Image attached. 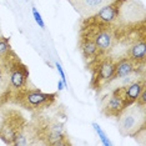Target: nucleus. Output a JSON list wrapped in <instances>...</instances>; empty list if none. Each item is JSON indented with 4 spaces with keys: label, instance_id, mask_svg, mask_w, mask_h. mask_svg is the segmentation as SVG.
<instances>
[{
    "label": "nucleus",
    "instance_id": "f03ea898",
    "mask_svg": "<svg viewBox=\"0 0 146 146\" xmlns=\"http://www.w3.org/2000/svg\"><path fill=\"white\" fill-rule=\"evenodd\" d=\"M58 98L59 92H44L34 86H28L11 91L9 101L31 114H42L55 105Z\"/></svg>",
    "mask_w": 146,
    "mask_h": 146
},
{
    "label": "nucleus",
    "instance_id": "423d86ee",
    "mask_svg": "<svg viewBox=\"0 0 146 146\" xmlns=\"http://www.w3.org/2000/svg\"><path fill=\"white\" fill-rule=\"evenodd\" d=\"M5 62L8 66L9 75V89L11 91L20 90L29 86V68L20 60L19 55L13 50L5 56Z\"/></svg>",
    "mask_w": 146,
    "mask_h": 146
},
{
    "label": "nucleus",
    "instance_id": "20e7f679",
    "mask_svg": "<svg viewBox=\"0 0 146 146\" xmlns=\"http://www.w3.org/2000/svg\"><path fill=\"white\" fill-rule=\"evenodd\" d=\"M117 129L122 137H132L140 129L146 127V108L134 102L117 116Z\"/></svg>",
    "mask_w": 146,
    "mask_h": 146
},
{
    "label": "nucleus",
    "instance_id": "aec40b11",
    "mask_svg": "<svg viewBox=\"0 0 146 146\" xmlns=\"http://www.w3.org/2000/svg\"><path fill=\"white\" fill-rule=\"evenodd\" d=\"M64 88H65L64 82H62V81L60 80V81H59V85H58V90H59V91H60V90H62V89H64Z\"/></svg>",
    "mask_w": 146,
    "mask_h": 146
},
{
    "label": "nucleus",
    "instance_id": "dca6fc26",
    "mask_svg": "<svg viewBox=\"0 0 146 146\" xmlns=\"http://www.w3.org/2000/svg\"><path fill=\"white\" fill-rule=\"evenodd\" d=\"M145 137H146V127L140 129V130H139L134 136H132V139H135V140L137 141L139 144H141V145H145L146 144Z\"/></svg>",
    "mask_w": 146,
    "mask_h": 146
},
{
    "label": "nucleus",
    "instance_id": "6ab92c4d",
    "mask_svg": "<svg viewBox=\"0 0 146 146\" xmlns=\"http://www.w3.org/2000/svg\"><path fill=\"white\" fill-rule=\"evenodd\" d=\"M56 66V69H58V72H59V75H60V79H61V81L64 82V85H65V88H68V80H66V76H65V72L64 70H62V68H61V65L59 64V62H56L55 64Z\"/></svg>",
    "mask_w": 146,
    "mask_h": 146
},
{
    "label": "nucleus",
    "instance_id": "2eb2a0df",
    "mask_svg": "<svg viewBox=\"0 0 146 146\" xmlns=\"http://www.w3.org/2000/svg\"><path fill=\"white\" fill-rule=\"evenodd\" d=\"M91 125H92V127H94V130L96 131V134H98V136L100 137V140H101L102 144L106 145V146H110V145H111V141L109 140L108 135H106V134H105V131L100 127V125L96 124V122H92Z\"/></svg>",
    "mask_w": 146,
    "mask_h": 146
},
{
    "label": "nucleus",
    "instance_id": "f8f14e48",
    "mask_svg": "<svg viewBox=\"0 0 146 146\" xmlns=\"http://www.w3.org/2000/svg\"><path fill=\"white\" fill-rule=\"evenodd\" d=\"M146 88V80L145 76H141V78L136 79L135 81L130 82V84L125 85V100L126 104L132 105L136 101V99L139 98L140 92Z\"/></svg>",
    "mask_w": 146,
    "mask_h": 146
},
{
    "label": "nucleus",
    "instance_id": "f3484780",
    "mask_svg": "<svg viewBox=\"0 0 146 146\" xmlns=\"http://www.w3.org/2000/svg\"><path fill=\"white\" fill-rule=\"evenodd\" d=\"M33 16H34V19H35L36 24L40 26L41 29H45V23H44V20H42V18H41L40 13L38 11V9H36V8H33Z\"/></svg>",
    "mask_w": 146,
    "mask_h": 146
},
{
    "label": "nucleus",
    "instance_id": "1a4fd4ad",
    "mask_svg": "<svg viewBox=\"0 0 146 146\" xmlns=\"http://www.w3.org/2000/svg\"><path fill=\"white\" fill-rule=\"evenodd\" d=\"M72 9L81 16V19L96 14L104 6L114 3L115 0H66Z\"/></svg>",
    "mask_w": 146,
    "mask_h": 146
},
{
    "label": "nucleus",
    "instance_id": "39448f33",
    "mask_svg": "<svg viewBox=\"0 0 146 146\" xmlns=\"http://www.w3.org/2000/svg\"><path fill=\"white\" fill-rule=\"evenodd\" d=\"M0 124V140L6 145L14 144L15 137L23 131L28 124V119L18 109H1Z\"/></svg>",
    "mask_w": 146,
    "mask_h": 146
},
{
    "label": "nucleus",
    "instance_id": "ddd939ff",
    "mask_svg": "<svg viewBox=\"0 0 146 146\" xmlns=\"http://www.w3.org/2000/svg\"><path fill=\"white\" fill-rule=\"evenodd\" d=\"M78 48H79V50H80L85 61H90L94 58H96L98 55L101 54V52L99 51L98 45L95 44V41L89 38H84V36H79Z\"/></svg>",
    "mask_w": 146,
    "mask_h": 146
},
{
    "label": "nucleus",
    "instance_id": "4468645a",
    "mask_svg": "<svg viewBox=\"0 0 146 146\" xmlns=\"http://www.w3.org/2000/svg\"><path fill=\"white\" fill-rule=\"evenodd\" d=\"M11 49L13 48L10 44V39L0 35V59H4L5 56L9 54V51H10Z\"/></svg>",
    "mask_w": 146,
    "mask_h": 146
},
{
    "label": "nucleus",
    "instance_id": "9d476101",
    "mask_svg": "<svg viewBox=\"0 0 146 146\" xmlns=\"http://www.w3.org/2000/svg\"><path fill=\"white\" fill-rule=\"evenodd\" d=\"M134 72H137L140 75H145V64H136L131 59H129L127 56H120V58L116 59L114 80L131 75Z\"/></svg>",
    "mask_w": 146,
    "mask_h": 146
},
{
    "label": "nucleus",
    "instance_id": "f257e3e1",
    "mask_svg": "<svg viewBox=\"0 0 146 146\" xmlns=\"http://www.w3.org/2000/svg\"><path fill=\"white\" fill-rule=\"evenodd\" d=\"M29 126L33 132V145L71 146L64 124L58 117H49L41 114H33Z\"/></svg>",
    "mask_w": 146,
    "mask_h": 146
},
{
    "label": "nucleus",
    "instance_id": "a211bd4d",
    "mask_svg": "<svg viewBox=\"0 0 146 146\" xmlns=\"http://www.w3.org/2000/svg\"><path fill=\"white\" fill-rule=\"evenodd\" d=\"M136 104L140 105V106H144V108H146V88L140 92V95H139V98L136 99Z\"/></svg>",
    "mask_w": 146,
    "mask_h": 146
},
{
    "label": "nucleus",
    "instance_id": "412c9836",
    "mask_svg": "<svg viewBox=\"0 0 146 146\" xmlns=\"http://www.w3.org/2000/svg\"><path fill=\"white\" fill-rule=\"evenodd\" d=\"M1 117H3L1 116V110H0V124H1Z\"/></svg>",
    "mask_w": 146,
    "mask_h": 146
},
{
    "label": "nucleus",
    "instance_id": "0eeeda50",
    "mask_svg": "<svg viewBox=\"0 0 146 146\" xmlns=\"http://www.w3.org/2000/svg\"><path fill=\"white\" fill-rule=\"evenodd\" d=\"M126 0H115L114 3L104 6L96 14L89 16V18L81 19L80 25H112L116 24L120 16L121 8Z\"/></svg>",
    "mask_w": 146,
    "mask_h": 146
},
{
    "label": "nucleus",
    "instance_id": "7ed1b4c3",
    "mask_svg": "<svg viewBox=\"0 0 146 146\" xmlns=\"http://www.w3.org/2000/svg\"><path fill=\"white\" fill-rule=\"evenodd\" d=\"M116 59L111 54H100L90 61H86V70L90 71L91 79L89 88L99 94L114 80Z\"/></svg>",
    "mask_w": 146,
    "mask_h": 146
},
{
    "label": "nucleus",
    "instance_id": "6e6552de",
    "mask_svg": "<svg viewBox=\"0 0 146 146\" xmlns=\"http://www.w3.org/2000/svg\"><path fill=\"white\" fill-rule=\"evenodd\" d=\"M127 108L125 100V85H119L101 100V112L106 117H117Z\"/></svg>",
    "mask_w": 146,
    "mask_h": 146
},
{
    "label": "nucleus",
    "instance_id": "9b49d317",
    "mask_svg": "<svg viewBox=\"0 0 146 146\" xmlns=\"http://www.w3.org/2000/svg\"><path fill=\"white\" fill-rule=\"evenodd\" d=\"M121 56H127L136 64H145L146 61V40H137L126 49L125 54ZM120 58V56H119Z\"/></svg>",
    "mask_w": 146,
    "mask_h": 146
}]
</instances>
